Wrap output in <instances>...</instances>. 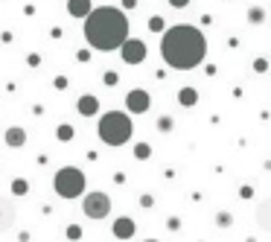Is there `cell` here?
<instances>
[{
  "instance_id": "6da1fadb",
  "label": "cell",
  "mask_w": 271,
  "mask_h": 242,
  "mask_svg": "<svg viewBox=\"0 0 271 242\" xmlns=\"http://www.w3.org/2000/svg\"><path fill=\"white\" fill-rule=\"evenodd\" d=\"M160 56L175 70H193L207 56V41H204L201 30H195L190 24H178V27H169L163 32Z\"/></svg>"
},
{
  "instance_id": "7a4b0ae2",
  "label": "cell",
  "mask_w": 271,
  "mask_h": 242,
  "mask_svg": "<svg viewBox=\"0 0 271 242\" xmlns=\"http://www.w3.org/2000/svg\"><path fill=\"white\" fill-rule=\"evenodd\" d=\"M85 38L96 50H117L128 38V21L120 9L99 6L85 15Z\"/></svg>"
},
{
  "instance_id": "3957f363",
  "label": "cell",
  "mask_w": 271,
  "mask_h": 242,
  "mask_svg": "<svg viewBox=\"0 0 271 242\" xmlns=\"http://www.w3.org/2000/svg\"><path fill=\"white\" fill-rule=\"evenodd\" d=\"M99 137L108 146H122L131 137V120L122 111H108L99 122Z\"/></svg>"
},
{
  "instance_id": "277c9868",
  "label": "cell",
  "mask_w": 271,
  "mask_h": 242,
  "mask_svg": "<svg viewBox=\"0 0 271 242\" xmlns=\"http://www.w3.org/2000/svg\"><path fill=\"white\" fill-rule=\"evenodd\" d=\"M85 190V175L76 169V166H67L56 175V193L64 199H76L79 193Z\"/></svg>"
},
{
  "instance_id": "5b68a950",
  "label": "cell",
  "mask_w": 271,
  "mask_h": 242,
  "mask_svg": "<svg viewBox=\"0 0 271 242\" xmlns=\"http://www.w3.org/2000/svg\"><path fill=\"white\" fill-rule=\"evenodd\" d=\"M82 210L88 219H105L111 213V199L105 193H88L85 202H82Z\"/></svg>"
},
{
  "instance_id": "8992f818",
  "label": "cell",
  "mask_w": 271,
  "mask_h": 242,
  "mask_svg": "<svg viewBox=\"0 0 271 242\" xmlns=\"http://www.w3.org/2000/svg\"><path fill=\"white\" fill-rule=\"evenodd\" d=\"M120 47H122V61L125 64H140V61L146 59V44L143 41H128L125 38Z\"/></svg>"
},
{
  "instance_id": "52a82bcc",
  "label": "cell",
  "mask_w": 271,
  "mask_h": 242,
  "mask_svg": "<svg viewBox=\"0 0 271 242\" xmlns=\"http://www.w3.org/2000/svg\"><path fill=\"white\" fill-rule=\"evenodd\" d=\"M15 219H18L15 202H12V199H6V196H0V234H3V231H9V228L15 225Z\"/></svg>"
},
{
  "instance_id": "ba28073f",
  "label": "cell",
  "mask_w": 271,
  "mask_h": 242,
  "mask_svg": "<svg viewBox=\"0 0 271 242\" xmlns=\"http://www.w3.org/2000/svg\"><path fill=\"white\" fill-rule=\"evenodd\" d=\"M125 102H128V108L137 111V114L149 108V96H146V91H131L128 96H125Z\"/></svg>"
},
{
  "instance_id": "9c48e42d",
  "label": "cell",
  "mask_w": 271,
  "mask_h": 242,
  "mask_svg": "<svg viewBox=\"0 0 271 242\" xmlns=\"http://www.w3.org/2000/svg\"><path fill=\"white\" fill-rule=\"evenodd\" d=\"M90 9H93L90 0H67V12H70L73 18H85Z\"/></svg>"
},
{
  "instance_id": "30bf717a",
  "label": "cell",
  "mask_w": 271,
  "mask_h": 242,
  "mask_svg": "<svg viewBox=\"0 0 271 242\" xmlns=\"http://www.w3.org/2000/svg\"><path fill=\"white\" fill-rule=\"evenodd\" d=\"M6 143H9L12 149H21V146L27 143V134H24V128H9V131H6Z\"/></svg>"
},
{
  "instance_id": "8fae6325",
  "label": "cell",
  "mask_w": 271,
  "mask_h": 242,
  "mask_svg": "<svg viewBox=\"0 0 271 242\" xmlns=\"http://www.w3.org/2000/svg\"><path fill=\"white\" fill-rule=\"evenodd\" d=\"M257 222H260V228H263V231H269V202H263V204H260V210H257Z\"/></svg>"
},
{
  "instance_id": "7c38bea8",
  "label": "cell",
  "mask_w": 271,
  "mask_h": 242,
  "mask_svg": "<svg viewBox=\"0 0 271 242\" xmlns=\"http://www.w3.org/2000/svg\"><path fill=\"white\" fill-rule=\"evenodd\" d=\"M79 111H82V114H93V111H96V99H93V96H82V99H79Z\"/></svg>"
},
{
  "instance_id": "4fadbf2b",
  "label": "cell",
  "mask_w": 271,
  "mask_h": 242,
  "mask_svg": "<svg viewBox=\"0 0 271 242\" xmlns=\"http://www.w3.org/2000/svg\"><path fill=\"white\" fill-rule=\"evenodd\" d=\"M117 234H120V237L134 234V225H131V222H117Z\"/></svg>"
},
{
  "instance_id": "5bb4252c",
  "label": "cell",
  "mask_w": 271,
  "mask_h": 242,
  "mask_svg": "<svg viewBox=\"0 0 271 242\" xmlns=\"http://www.w3.org/2000/svg\"><path fill=\"white\" fill-rule=\"evenodd\" d=\"M181 102H184V105H193V102H195V91H190V88L181 91Z\"/></svg>"
},
{
  "instance_id": "9a60e30c",
  "label": "cell",
  "mask_w": 271,
  "mask_h": 242,
  "mask_svg": "<svg viewBox=\"0 0 271 242\" xmlns=\"http://www.w3.org/2000/svg\"><path fill=\"white\" fill-rule=\"evenodd\" d=\"M216 222H219L222 228H228V225L233 222V216H231V213H219V219H216Z\"/></svg>"
},
{
  "instance_id": "2e32d148",
  "label": "cell",
  "mask_w": 271,
  "mask_h": 242,
  "mask_svg": "<svg viewBox=\"0 0 271 242\" xmlns=\"http://www.w3.org/2000/svg\"><path fill=\"white\" fill-rule=\"evenodd\" d=\"M160 27H163V18H157V15H155V18L149 21V30H152V32H157Z\"/></svg>"
},
{
  "instance_id": "e0dca14e",
  "label": "cell",
  "mask_w": 271,
  "mask_h": 242,
  "mask_svg": "<svg viewBox=\"0 0 271 242\" xmlns=\"http://www.w3.org/2000/svg\"><path fill=\"white\" fill-rule=\"evenodd\" d=\"M187 3H190V0H169V6H175V9H184Z\"/></svg>"
},
{
  "instance_id": "ac0fdd59",
  "label": "cell",
  "mask_w": 271,
  "mask_h": 242,
  "mask_svg": "<svg viewBox=\"0 0 271 242\" xmlns=\"http://www.w3.org/2000/svg\"><path fill=\"white\" fill-rule=\"evenodd\" d=\"M251 21H263V12L260 9H251Z\"/></svg>"
},
{
  "instance_id": "d6986e66",
  "label": "cell",
  "mask_w": 271,
  "mask_h": 242,
  "mask_svg": "<svg viewBox=\"0 0 271 242\" xmlns=\"http://www.w3.org/2000/svg\"><path fill=\"white\" fill-rule=\"evenodd\" d=\"M117 82V73H105V85H114Z\"/></svg>"
},
{
  "instance_id": "ffe728a7",
  "label": "cell",
  "mask_w": 271,
  "mask_h": 242,
  "mask_svg": "<svg viewBox=\"0 0 271 242\" xmlns=\"http://www.w3.org/2000/svg\"><path fill=\"white\" fill-rule=\"evenodd\" d=\"M122 6H125V9H134V6H137V0H122Z\"/></svg>"
},
{
  "instance_id": "44dd1931",
  "label": "cell",
  "mask_w": 271,
  "mask_h": 242,
  "mask_svg": "<svg viewBox=\"0 0 271 242\" xmlns=\"http://www.w3.org/2000/svg\"><path fill=\"white\" fill-rule=\"evenodd\" d=\"M146 242H157V240H146Z\"/></svg>"
}]
</instances>
